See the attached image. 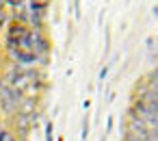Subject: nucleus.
Listing matches in <instances>:
<instances>
[{"mask_svg": "<svg viewBox=\"0 0 158 141\" xmlns=\"http://www.w3.org/2000/svg\"><path fill=\"white\" fill-rule=\"evenodd\" d=\"M0 141H15V139H13V135H11V132L0 130Z\"/></svg>", "mask_w": 158, "mask_h": 141, "instance_id": "1", "label": "nucleus"}]
</instances>
